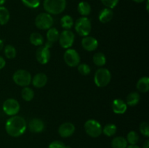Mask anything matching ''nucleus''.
Masks as SVG:
<instances>
[{"label": "nucleus", "mask_w": 149, "mask_h": 148, "mask_svg": "<svg viewBox=\"0 0 149 148\" xmlns=\"http://www.w3.org/2000/svg\"><path fill=\"white\" fill-rule=\"evenodd\" d=\"M26 120L19 115L11 116L7 119L5 124L6 131L13 137H18L23 135L26 131Z\"/></svg>", "instance_id": "f257e3e1"}, {"label": "nucleus", "mask_w": 149, "mask_h": 148, "mask_svg": "<svg viewBox=\"0 0 149 148\" xmlns=\"http://www.w3.org/2000/svg\"><path fill=\"white\" fill-rule=\"evenodd\" d=\"M43 7L49 14L59 15L65 10L66 0H44Z\"/></svg>", "instance_id": "f03ea898"}, {"label": "nucleus", "mask_w": 149, "mask_h": 148, "mask_svg": "<svg viewBox=\"0 0 149 148\" xmlns=\"http://www.w3.org/2000/svg\"><path fill=\"white\" fill-rule=\"evenodd\" d=\"M111 79V72L106 68H99L94 75L95 84L98 87H106Z\"/></svg>", "instance_id": "7ed1b4c3"}, {"label": "nucleus", "mask_w": 149, "mask_h": 148, "mask_svg": "<svg viewBox=\"0 0 149 148\" xmlns=\"http://www.w3.org/2000/svg\"><path fill=\"white\" fill-rule=\"evenodd\" d=\"M92 30V25L90 19L87 17H81L75 23V30L79 36H87Z\"/></svg>", "instance_id": "20e7f679"}, {"label": "nucleus", "mask_w": 149, "mask_h": 148, "mask_svg": "<svg viewBox=\"0 0 149 148\" xmlns=\"http://www.w3.org/2000/svg\"><path fill=\"white\" fill-rule=\"evenodd\" d=\"M13 81L20 86H28L31 83L32 77L30 73L26 70H17L13 76Z\"/></svg>", "instance_id": "39448f33"}, {"label": "nucleus", "mask_w": 149, "mask_h": 148, "mask_svg": "<svg viewBox=\"0 0 149 148\" xmlns=\"http://www.w3.org/2000/svg\"><path fill=\"white\" fill-rule=\"evenodd\" d=\"M54 20L52 15L47 12H42L35 18V25L41 30H48L52 28Z\"/></svg>", "instance_id": "423d86ee"}, {"label": "nucleus", "mask_w": 149, "mask_h": 148, "mask_svg": "<svg viewBox=\"0 0 149 148\" xmlns=\"http://www.w3.org/2000/svg\"><path fill=\"white\" fill-rule=\"evenodd\" d=\"M84 129L87 134L93 138H97L102 133V126L97 120L95 119L87 120L84 123Z\"/></svg>", "instance_id": "0eeeda50"}, {"label": "nucleus", "mask_w": 149, "mask_h": 148, "mask_svg": "<svg viewBox=\"0 0 149 148\" xmlns=\"http://www.w3.org/2000/svg\"><path fill=\"white\" fill-rule=\"evenodd\" d=\"M4 113L9 116L16 115L19 113L20 109V104L15 99H7L4 102L2 105Z\"/></svg>", "instance_id": "6e6552de"}, {"label": "nucleus", "mask_w": 149, "mask_h": 148, "mask_svg": "<svg viewBox=\"0 0 149 148\" xmlns=\"http://www.w3.org/2000/svg\"><path fill=\"white\" fill-rule=\"evenodd\" d=\"M65 64L70 67L78 66L80 62V56L78 52L74 49H67L63 55Z\"/></svg>", "instance_id": "1a4fd4ad"}, {"label": "nucleus", "mask_w": 149, "mask_h": 148, "mask_svg": "<svg viewBox=\"0 0 149 148\" xmlns=\"http://www.w3.org/2000/svg\"><path fill=\"white\" fill-rule=\"evenodd\" d=\"M74 39H75V36L72 31L70 30H64L60 33L58 41H59L60 45L63 48L69 49L74 44Z\"/></svg>", "instance_id": "9d476101"}, {"label": "nucleus", "mask_w": 149, "mask_h": 148, "mask_svg": "<svg viewBox=\"0 0 149 148\" xmlns=\"http://www.w3.org/2000/svg\"><path fill=\"white\" fill-rule=\"evenodd\" d=\"M36 58L38 62L42 65L47 63L50 59V52L49 48L45 46H40L36 52Z\"/></svg>", "instance_id": "9b49d317"}, {"label": "nucleus", "mask_w": 149, "mask_h": 148, "mask_svg": "<svg viewBox=\"0 0 149 148\" xmlns=\"http://www.w3.org/2000/svg\"><path fill=\"white\" fill-rule=\"evenodd\" d=\"M75 131V126L72 123L65 122L62 123L58 128V133L61 137L67 138L72 136Z\"/></svg>", "instance_id": "f8f14e48"}, {"label": "nucleus", "mask_w": 149, "mask_h": 148, "mask_svg": "<svg viewBox=\"0 0 149 148\" xmlns=\"http://www.w3.org/2000/svg\"><path fill=\"white\" fill-rule=\"evenodd\" d=\"M81 46L87 52L95 51L98 46V41L93 36H84L81 40Z\"/></svg>", "instance_id": "ddd939ff"}, {"label": "nucleus", "mask_w": 149, "mask_h": 148, "mask_svg": "<svg viewBox=\"0 0 149 148\" xmlns=\"http://www.w3.org/2000/svg\"><path fill=\"white\" fill-rule=\"evenodd\" d=\"M45 129V123L40 118H33L29 121V129L33 133H41Z\"/></svg>", "instance_id": "4468645a"}, {"label": "nucleus", "mask_w": 149, "mask_h": 148, "mask_svg": "<svg viewBox=\"0 0 149 148\" xmlns=\"http://www.w3.org/2000/svg\"><path fill=\"white\" fill-rule=\"evenodd\" d=\"M127 104L121 99H116L112 102V110L116 114H124L127 111Z\"/></svg>", "instance_id": "2eb2a0df"}, {"label": "nucleus", "mask_w": 149, "mask_h": 148, "mask_svg": "<svg viewBox=\"0 0 149 148\" xmlns=\"http://www.w3.org/2000/svg\"><path fill=\"white\" fill-rule=\"evenodd\" d=\"M31 83L33 86L36 88H42L47 83V76L46 75V74L43 73H36L33 76V79H31Z\"/></svg>", "instance_id": "dca6fc26"}, {"label": "nucleus", "mask_w": 149, "mask_h": 148, "mask_svg": "<svg viewBox=\"0 0 149 148\" xmlns=\"http://www.w3.org/2000/svg\"><path fill=\"white\" fill-rule=\"evenodd\" d=\"M113 12L111 9H109L106 7L100 10L98 15V18L101 23H107L110 22L113 19Z\"/></svg>", "instance_id": "f3484780"}, {"label": "nucleus", "mask_w": 149, "mask_h": 148, "mask_svg": "<svg viewBox=\"0 0 149 148\" xmlns=\"http://www.w3.org/2000/svg\"><path fill=\"white\" fill-rule=\"evenodd\" d=\"M137 89L140 92L146 93L149 90V78L143 76L138 80L136 85Z\"/></svg>", "instance_id": "a211bd4d"}, {"label": "nucleus", "mask_w": 149, "mask_h": 148, "mask_svg": "<svg viewBox=\"0 0 149 148\" xmlns=\"http://www.w3.org/2000/svg\"><path fill=\"white\" fill-rule=\"evenodd\" d=\"M77 10L82 17H86V16L89 15L91 12V6L87 1H81L78 4Z\"/></svg>", "instance_id": "6ab92c4d"}, {"label": "nucleus", "mask_w": 149, "mask_h": 148, "mask_svg": "<svg viewBox=\"0 0 149 148\" xmlns=\"http://www.w3.org/2000/svg\"><path fill=\"white\" fill-rule=\"evenodd\" d=\"M140 101V94L138 92H133L130 93L127 95L126 99V104L127 105L133 107V106L137 105L139 103Z\"/></svg>", "instance_id": "aec40b11"}, {"label": "nucleus", "mask_w": 149, "mask_h": 148, "mask_svg": "<svg viewBox=\"0 0 149 148\" xmlns=\"http://www.w3.org/2000/svg\"><path fill=\"white\" fill-rule=\"evenodd\" d=\"M112 148H126L127 147V142L123 136H116L111 141Z\"/></svg>", "instance_id": "412c9836"}, {"label": "nucleus", "mask_w": 149, "mask_h": 148, "mask_svg": "<svg viewBox=\"0 0 149 148\" xmlns=\"http://www.w3.org/2000/svg\"><path fill=\"white\" fill-rule=\"evenodd\" d=\"M60 33L55 28H50L48 29L47 33V41L50 43L54 44L59 39Z\"/></svg>", "instance_id": "4be33fe9"}, {"label": "nucleus", "mask_w": 149, "mask_h": 148, "mask_svg": "<svg viewBox=\"0 0 149 148\" xmlns=\"http://www.w3.org/2000/svg\"><path fill=\"white\" fill-rule=\"evenodd\" d=\"M10 15L9 10L5 7L0 6V25L4 26L10 20Z\"/></svg>", "instance_id": "5701e85b"}, {"label": "nucleus", "mask_w": 149, "mask_h": 148, "mask_svg": "<svg viewBox=\"0 0 149 148\" xmlns=\"http://www.w3.org/2000/svg\"><path fill=\"white\" fill-rule=\"evenodd\" d=\"M30 42L34 46H40L44 44V38L38 32L32 33L30 36Z\"/></svg>", "instance_id": "b1692460"}, {"label": "nucleus", "mask_w": 149, "mask_h": 148, "mask_svg": "<svg viewBox=\"0 0 149 148\" xmlns=\"http://www.w3.org/2000/svg\"><path fill=\"white\" fill-rule=\"evenodd\" d=\"M93 62L95 65L98 67H103L106 62V56L102 52H97L93 55Z\"/></svg>", "instance_id": "393cba45"}, {"label": "nucleus", "mask_w": 149, "mask_h": 148, "mask_svg": "<svg viewBox=\"0 0 149 148\" xmlns=\"http://www.w3.org/2000/svg\"><path fill=\"white\" fill-rule=\"evenodd\" d=\"M21 97L25 101L30 102L34 97V92L33 89L28 86H25L21 91Z\"/></svg>", "instance_id": "a878e982"}, {"label": "nucleus", "mask_w": 149, "mask_h": 148, "mask_svg": "<svg viewBox=\"0 0 149 148\" xmlns=\"http://www.w3.org/2000/svg\"><path fill=\"white\" fill-rule=\"evenodd\" d=\"M61 26L65 30H69L72 28L73 25H74V20H73L71 16L66 15L61 18Z\"/></svg>", "instance_id": "bb28decb"}, {"label": "nucleus", "mask_w": 149, "mask_h": 148, "mask_svg": "<svg viewBox=\"0 0 149 148\" xmlns=\"http://www.w3.org/2000/svg\"><path fill=\"white\" fill-rule=\"evenodd\" d=\"M116 130L117 129H116V125L113 123H109V124H106L102 129V133H103L107 136H112L116 133Z\"/></svg>", "instance_id": "cd10ccee"}, {"label": "nucleus", "mask_w": 149, "mask_h": 148, "mask_svg": "<svg viewBox=\"0 0 149 148\" xmlns=\"http://www.w3.org/2000/svg\"><path fill=\"white\" fill-rule=\"evenodd\" d=\"M4 55L8 59H13L16 57V49L12 45H6L4 49Z\"/></svg>", "instance_id": "c85d7f7f"}, {"label": "nucleus", "mask_w": 149, "mask_h": 148, "mask_svg": "<svg viewBox=\"0 0 149 148\" xmlns=\"http://www.w3.org/2000/svg\"><path fill=\"white\" fill-rule=\"evenodd\" d=\"M127 143L130 144V145H136L138 143V140H139V136H138V133L135 131H131L127 133L126 139Z\"/></svg>", "instance_id": "c756f323"}, {"label": "nucleus", "mask_w": 149, "mask_h": 148, "mask_svg": "<svg viewBox=\"0 0 149 148\" xmlns=\"http://www.w3.org/2000/svg\"><path fill=\"white\" fill-rule=\"evenodd\" d=\"M26 7L31 9L37 8L40 5V0H21Z\"/></svg>", "instance_id": "7c9ffc66"}, {"label": "nucleus", "mask_w": 149, "mask_h": 148, "mask_svg": "<svg viewBox=\"0 0 149 148\" xmlns=\"http://www.w3.org/2000/svg\"><path fill=\"white\" fill-rule=\"evenodd\" d=\"M78 71L81 75H87L90 73L91 69H90V67L88 65H87V64H79Z\"/></svg>", "instance_id": "2f4dec72"}, {"label": "nucleus", "mask_w": 149, "mask_h": 148, "mask_svg": "<svg viewBox=\"0 0 149 148\" xmlns=\"http://www.w3.org/2000/svg\"><path fill=\"white\" fill-rule=\"evenodd\" d=\"M100 1L105 7L111 10L114 8L119 3V0H100Z\"/></svg>", "instance_id": "473e14b6"}, {"label": "nucleus", "mask_w": 149, "mask_h": 148, "mask_svg": "<svg viewBox=\"0 0 149 148\" xmlns=\"http://www.w3.org/2000/svg\"><path fill=\"white\" fill-rule=\"evenodd\" d=\"M140 131L143 135L148 137L149 136V125L147 122H142L140 125Z\"/></svg>", "instance_id": "72a5a7b5"}, {"label": "nucleus", "mask_w": 149, "mask_h": 148, "mask_svg": "<svg viewBox=\"0 0 149 148\" xmlns=\"http://www.w3.org/2000/svg\"><path fill=\"white\" fill-rule=\"evenodd\" d=\"M49 148H71L69 146H67L63 142L61 141H54L51 142L49 145Z\"/></svg>", "instance_id": "f704fd0d"}, {"label": "nucleus", "mask_w": 149, "mask_h": 148, "mask_svg": "<svg viewBox=\"0 0 149 148\" xmlns=\"http://www.w3.org/2000/svg\"><path fill=\"white\" fill-rule=\"evenodd\" d=\"M5 65H6L5 59H4L2 57L0 56V70L4 68V66H5Z\"/></svg>", "instance_id": "c9c22d12"}, {"label": "nucleus", "mask_w": 149, "mask_h": 148, "mask_svg": "<svg viewBox=\"0 0 149 148\" xmlns=\"http://www.w3.org/2000/svg\"><path fill=\"white\" fill-rule=\"evenodd\" d=\"M143 148H149V141L147 139L143 144Z\"/></svg>", "instance_id": "e433bc0d"}, {"label": "nucleus", "mask_w": 149, "mask_h": 148, "mask_svg": "<svg viewBox=\"0 0 149 148\" xmlns=\"http://www.w3.org/2000/svg\"><path fill=\"white\" fill-rule=\"evenodd\" d=\"M4 48V42L1 39H0V51Z\"/></svg>", "instance_id": "4c0bfd02"}, {"label": "nucleus", "mask_w": 149, "mask_h": 148, "mask_svg": "<svg viewBox=\"0 0 149 148\" xmlns=\"http://www.w3.org/2000/svg\"><path fill=\"white\" fill-rule=\"evenodd\" d=\"M126 148H140L139 147L137 146L136 145H130V146H127Z\"/></svg>", "instance_id": "58836bf2"}, {"label": "nucleus", "mask_w": 149, "mask_h": 148, "mask_svg": "<svg viewBox=\"0 0 149 148\" xmlns=\"http://www.w3.org/2000/svg\"><path fill=\"white\" fill-rule=\"evenodd\" d=\"M132 1H134L136 3H142L143 2V1H145L146 0H132Z\"/></svg>", "instance_id": "ea45409f"}, {"label": "nucleus", "mask_w": 149, "mask_h": 148, "mask_svg": "<svg viewBox=\"0 0 149 148\" xmlns=\"http://www.w3.org/2000/svg\"><path fill=\"white\" fill-rule=\"evenodd\" d=\"M6 0H0V6H2L5 3Z\"/></svg>", "instance_id": "a19ab883"}, {"label": "nucleus", "mask_w": 149, "mask_h": 148, "mask_svg": "<svg viewBox=\"0 0 149 148\" xmlns=\"http://www.w3.org/2000/svg\"><path fill=\"white\" fill-rule=\"evenodd\" d=\"M148 2L149 0H146V10L148 12Z\"/></svg>", "instance_id": "79ce46f5"}]
</instances>
